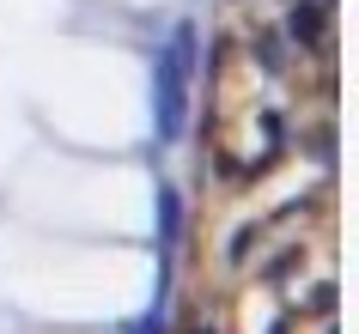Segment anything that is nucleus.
Here are the masks:
<instances>
[{"mask_svg": "<svg viewBox=\"0 0 359 334\" xmlns=\"http://www.w3.org/2000/svg\"><path fill=\"white\" fill-rule=\"evenodd\" d=\"M292 37H299V43H317L323 37V13H317V6H299V13H292Z\"/></svg>", "mask_w": 359, "mask_h": 334, "instance_id": "f257e3e1", "label": "nucleus"}]
</instances>
